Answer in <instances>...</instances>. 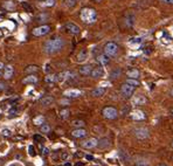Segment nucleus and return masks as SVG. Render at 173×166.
<instances>
[{
	"instance_id": "423d86ee",
	"label": "nucleus",
	"mask_w": 173,
	"mask_h": 166,
	"mask_svg": "<svg viewBox=\"0 0 173 166\" xmlns=\"http://www.w3.org/2000/svg\"><path fill=\"white\" fill-rule=\"evenodd\" d=\"M135 136H136V138H138L139 141H143V139H146V138L148 137V130L146 129V128H137V129H135Z\"/></svg>"
},
{
	"instance_id": "09e8293b",
	"label": "nucleus",
	"mask_w": 173,
	"mask_h": 166,
	"mask_svg": "<svg viewBox=\"0 0 173 166\" xmlns=\"http://www.w3.org/2000/svg\"><path fill=\"white\" fill-rule=\"evenodd\" d=\"M60 103H61L62 105H68V104H69V101L68 100H61L60 101Z\"/></svg>"
},
{
	"instance_id": "de8ad7c7",
	"label": "nucleus",
	"mask_w": 173,
	"mask_h": 166,
	"mask_svg": "<svg viewBox=\"0 0 173 166\" xmlns=\"http://www.w3.org/2000/svg\"><path fill=\"white\" fill-rule=\"evenodd\" d=\"M129 110H130L129 107H124L123 110H122V115H126V112H129Z\"/></svg>"
},
{
	"instance_id": "774afa93",
	"label": "nucleus",
	"mask_w": 173,
	"mask_h": 166,
	"mask_svg": "<svg viewBox=\"0 0 173 166\" xmlns=\"http://www.w3.org/2000/svg\"><path fill=\"white\" fill-rule=\"evenodd\" d=\"M172 160H173V156H172Z\"/></svg>"
},
{
	"instance_id": "052dcab7",
	"label": "nucleus",
	"mask_w": 173,
	"mask_h": 166,
	"mask_svg": "<svg viewBox=\"0 0 173 166\" xmlns=\"http://www.w3.org/2000/svg\"><path fill=\"white\" fill-rule=\"evenodd\" d=\"M158 166H166V165H164V164H160V165H158Z\"/></svg>"
},
{
	"instance_id": "49530a36",
	"label": "nucleus",
	"mask_w": 173,
	"mask_h": 166,
	"mask_svg": "<svg viewBox=\"0 0 173 166\" xmlns=\"http://www.w3.org/2000/svg\"><path fill=\"white\" fill-rule=\"evenodd\" d=\"M47 18H48L47 14H42V15L39 17V21H45V19H47Z\"/></svg>"
},
{
	"instance_id": "864d4df0",
	"label": "nucleus",
	"mask_w": 173,
	"mask_h": 166,
	"mask_svg": "<svg viewBox=\"0 0 173 166\" xmlns=\"http://www.w3.org/2000/svg\"><path fill=\"white\" fill-rule=\"evenodd\" d=\"M3 68H5L4 63H3V62H0V70H1V69H3Z\"/></svg>"
},
{
	"instance_id": "bb28decb",
	"label": "nucleus",
	"mask_w": 173,
	"mask_h": 166,
	"mask_svg": "<svg viewBox=\"0 0 173 166\" xmlns=\"http://www.w3.org/2000/svg\"><path fill=\"white\" fill-rule=\"evenodd\" d=\"M43 123H45V117L43 116H37L34 118V124L35 125H40L41 126Z\"/></svg>"
},
{
	"instance_id": "4468645a",
	"label": "nucleus",
	"mask_w": 173,
	"mask_h": 166,
	"mask_svg": "<svg viewBox=\"0 0 173 166\" xmlns=\"http://www.w3.org/2000/svg\"><path fill=\"white\" fill-rule=\"evenodd\" d=\"M148 102V98L143 95H137L136 97H133V104L136 105H144Z\"/></svg>"
},
{
	"instance_id": "b1692460",
	"label": "nucleus",
	"mask_w": 173,
	"mask_h": 166,
	"mask_svg": "<svg viewBox=\"0 0 173 166\" xmlns=\"http://www.w3.org/2000/svg\"><path fill=\"white\" fill-rule=\"evenodd\" d=\"M120 75H122V69H120V68H115V69L110 73V77H111L112 80H116L118 79Z\"/></svg>"
},
{
	"instance_id": "6ab92c4d",
	"label": "nucleus",
	"mask_w": 173,
	"mask_h": 166,
	"mask_svg": "<svg viewBox=\"0 0 173 166\" xmlns=\"http://www.w3.org/2000/svg\"><path fill=\"white\" fill-rule=\"evenodd\" d=\"M36 82H37V77L33 74L26 76L25 79L22 80V83H25V84H27V83H33L34 84V83H36Z\"/></svg>"
},
{
	"instance_id": "a878e982",
	"label": "nucleus",
	"mask_w": 173,
	"mask_h": 166,
	"mask_svg": "<svg viewBox=\"0 0 173 166\" xmlns=\"http://www.w3.org/2000/svg\"><path fill=\"white\" fill-rule=\"evenodd\" d=\"M0 27H7L9 30H13L14 27H15V25H14L13 21H5V22H3V24L0 25Z\"/></svg>"
},
{
	"instance_id": "4c0bfd02",
	"label": "nucleus",
	"mask_w": 173,
	"mask_h": 166,
	"mask_svg": "<svg viewBox=\"0 0 173 166\" xmlns=\"http://www.w3.org/2000/svg\"><path fill=\"white\" fill-rule=\"evenodd\" d=\"M18 115V109L17 108H12L8 110V117L9 118H12V117L17 116Z\"/></svg>"
},
{
	"instance_id": "e433bc0d",
	"label": "nucleus",
	"mask_w": 173,
	"mask_h": 166,
	"mask_svg": "<svg viewBox=\"0 0 173 166\" xmlns=\"http://www.w3.org/2000/svg\"><path fill=\"white\" fill-rule=\"evenodd\" d=\"M41 132L42 133H49L50 132V126L48 124H42L41 125Z\"/></svg>"
},
{
	"instance_id": "37998d69",
	"label": "nucleus",
	"mask_w": 173,
	"mask_h": 166,
	"mask_svg": "<svg viewBox=\"0 0 173 166\" xmlns=\"http://www.w3.org/2000/svg\"><path fill=\"white\" fill-rule=\"evenodd\" d=\"M28 152H29V154H31L32 157H34V156H35V152H34V146L33 145H29L28 146Z\"/></svg>"
},
{
	"instance_id": "a19ab883",
	"label": "nucleus",
	"mask_w": 173,
	"mask_h": 166,
	"mask_svg": "<svg viewBox=\"0 0 173 166\" xmlns=\"http://www.w3.org/2000/svg\"><path fill=\"white\" fill-rule=\"evenodd\" d=\"M1 135H3V136H5V137H9V136H11V130L4 129L3 131H1Z\"/></svg>"
},
{
	"instance_id": "a211bd4d",
	"label": "nucleus",
	"mask_w": 173,
	"mask_h": 166,
	"mask_svg": "<svg viewBox=\"0 0 173 166\" xmlns=\"http://www.w3.org/2000/svg\"><path fill=\"white\" fill-rule=\"evenodd\" d=\"M126 75H128L129 79H138V77L140 76V73L138 69L132 68V69H129V70L126 71Z\"/></svg>"
},
{
	"instance_id": "680f3d73",
	"label": "nucleus",
	"mask_w": 173,
	"mask_h": 166,
	"mask_svg": "<svg viewBox=\"0 0 173 166\" xmlns=\"http://www.w3.org/2000/svg\"><path fill=\"white\" fill-rule=\"evenodd\" d=\"M1 117H3V116H1V113H0V118H1Z\"/></svg>"
},
{
	"instance_id": "4be33fe9",
	"label": "nucleus",
	"mask_w": 173,
	"mask_h": 166,
	"mask_svg": "<svg viewBox=\"0 0 173 166\" xmlns=\"http://www.w3.org/2000/svg\"><path fill=\"white\" fill-rule=\"evenodd\" d=\"M45 81L47 83H49V84H53V83H55L56 81H58V76L54 75V74H47Z\"/></svg>"
},
{
	"instance_id": "7c9ffc66",
	"label": "nucleus",
	"mask_w": 173,
	"mask_h": 166,
	"mask_svg": "<svg viewBox=\"0 0 173 166\" xmlns=\"http://www.w3.org/2000/svg\"><path fill=\"white\" fill-rule=\"evenodd\" d=\"M135 166H148V162L146 159H138L135 162Z\"/></svg>"
},
{
	"instance_id": "603ef678",
	"label": "nucleus",
	"mask_w": 173,
	"mask_h": 166,
	"mask_svg": "<svg viewBox=\"0 0 173 166\" xmlns=\"http://www.w3.org/2000/svg\"><path fill=\"white\" fill-rule=\"evenodd\" d=\"M86 158L88 159V160H92V159H94V157H92V156H89V154H88V156H86Z\"/></svg>"
},
{
	"instance_id": "69168bd1",
	"label": "nucleus",
	"mask_w": 173,
	"mask_h": 166,
	"mask_svg": "<svg viewBox=\"0 0 173 166\" xmlns=\"http://www.w3.org/2000/svg\"><path fill=\"white\" fill-rule=\"evenodd\" d=\"M172 115H173V109H172Z\"/></svg>"
},
{
	"instance_id": "c85d7f7f",
	"label": "nucleus",
	"mask_w": 173,
	"mask_h": 166,
	"mask_svg": "<svg viewBox=\"0 0 173 166\" xmlns=\"http://www.w3.org/2000/svg\"><path fill=\"white\" fill-rule=\"evenodd\" d=\"M126 83H129L130 86H132V87H135V88L138 87V86L140 84L139 81H138L137 79H128L126 80Z\"/></svg>"
},
{
	"instance_id": "9b49d317",
	"label": "nucleus",
	"mask_w": 173,
	"mask_h": 166,
	"mask_svg": "<svg viewBox=\"0 0 173 166\" xmlns=\"http://www.w3.org/2000/svg\"><path fill=\"white\" fill-rule=\"evenodd\" d=\"M90 75H91V77H94V79H99V77L104 76L103 67H96V68H94V69L91 70Z\"/></svg>"
},
{
	"instance_id": "f3484780",
	"label": "nucleus",
	"mask_w": 173,
	"mask_h": 166,
	"mask_svg": "<svg viewBox=\"0 0 173 166\" xmlns=\"http://www.w3.org/2000/svg\"><path fill=\"white\" fill-rule=\"evenodd\" d=\"M131 117L132 119L135 120H143L145 119V113L143 111H140V110H136V111H133L131 113Z\"/></svg>"
},
{
	"instance_id": "0eeeda50",
	"label": "nucleus",
	"mask_w": 173,
	"mask_h": 166,
	"mask_svg": "<svg viewBox=\"0 0 173 166\" xmlns=\"http://www.w3.org/2000/svg\"><path fill=\"white\" fill-rule=\"evenodd\" d=\"M50 27L47 25L40 26V27H36V28L33 29V34L35 36H42V35H46L47 33H49Z\"/></svg>"
},
{
	"instance_id": "5701e85b",
	"label": "nucleus",
	"mask_w": 173,
	"mask_h": 166,
	"mask_svg": "<svg viewBox=\"0 0 173 166\" xmlns=\"http://www.w3.org/2000/svg\"><path fill=\"white\" fill-rule=\"evenodd\" d=\"M97 61H98L99 64H102V66H105V64H108L109 63V58H108L107 55H98L97 56Z\"/></svg>"
},
{
	"instance_id": "1a4fd4ad",
	"label": "nucleus",
	"mask_w": 173,
	"mask_h": 166,
	"mask_svg": "<svg viewBox=\"0 0 173 166\" xmlns=\"http://www.w3.org/2000/svg\"><path fill=\"white\" fill-rule=\"evenodd\" d=\"M97 143H98V141L96 138H89V139L82 141L81 146L84 149H94V147H97Z\"/></svg>"
},
{
	"instance_id": "ddd939ff",
	"label": "nucleus",
	"mask_w": 173,
	"mask_h": 166,
	"mask_svg": "<svg viewBox=\"0 0 173 166\" xmlns=\"http://www.w3.org/2000/svg\"><path fill=\"white\" fill-rule=\"evenodd\" d=\"M71 135H73V137L75 138H83L87 136V131L83 128H77V129H75L73 132H71Z\"/></svg>"
},
{
	"instance_id": "ea45409f",
	"label": "nucleus",
	"mask_w": 173,
	"mask_h": 166,
	"mask_svg": "<svg viewBox=\"0 0 173 166\" xmlns=\"http://www.w3.org/2000/svg\"><path fill=\"white\" fill-rule=\"evenodd\" d=\"M140 42H142V39L140 37H135V39H132V40H130V45H139Z\"/></svg>"
},
{
	"instance_id": "cd10ccee",
	"label": "nucleus",
	"mask_w": 173,
	"mask_h": 166,
	"mask_svg": "<svg viewBox=\"0 0 173 166\" xmlns=\"http://www.w3.org/2000/svg\"><path fill=\"white\" fill-rule=\"evenodd\" d=\"M125 22H126V26H129V27L133 26V24H135V17H133L132 14L128 15V17H126V20H125Z\"/></svg>"
},
{
	"instance_id": "6e6552de",
	"label": "nucleus",
	"mask_w": 173,
	"mask_h": 166,
	"mask_svg": "<svg viewBox=\"0 0 173 166\" xmlns=\"http://www.w3.org/2000/svg\"><path fill=\"white\" fill-rule=\"evenodd\" d=\"M64 28H66L67 32H69L70 34H78L81 32L80 26L74 24V22H67L66 25H64Z\"/></svg>"
},
{
	"instance_id": "c756f323",
	"label": "nucleus",
	"mask_w": 173,
	"mask_h": 166,
	"mask_svg": "<svg viewBox=\"0 0 173 166\" xmlns=\"http://www.w3.org/2000/svg\"><path fill=\"white\" fill-rule=\"evenodd\" d=\"M4 7L6 9H8V11H13V9L15 8V5H14L13 1H6L4 4Z\"/></svg>"
},
{
	"instance_id": "4d7b16f0",
	"label": "nucleus",
	"mask_w": 173,
	"mask_h": 166,
	"mask_svg": "<svg viewBox=\"0 0 173 166\" xmlns=\"http://www.w3.org/2000/svg\"><path fill=\"white\" fill-rule=\"evenodd\" d=\"M75 166H83L82 163H77V164H75Z\"/></svg>"
},
{
	"instance_id": "2eb2a0df",
	"label": "nucleus",
	"mask_w": 173,
	"mask_h": 166,
	"mask_svg": "<svg viewBox=\"0 0 173 166\" xmlns=\"http://www.w3.org/2000/svg\"><path fill=\"white\" fill-rule=\"evenodd\" d=\"M91 70H92V67L90 64H86V66H82L80 68V74L83 75V76H89L91 74Z\"/></svg>"
},
{
	"instance_id": "f257e3e1",
	"label": "nucleus",
	"mask_w": 173,
	"mask_h": 166,
	"mask_svg": "<svg viewBox=\"0 0 173 166\" xmlns=\"http://www.w3.org/2000/svg\"><path fill=\"white\" fill-rule=\"evenodd\" d=\"M63 46H64V41L61 37H54L46 42L45 52L47 54H55V53L60 52L63 48Z\"/></svg>"
},
{
	"instance_id": "5fc2aeb1",
	"label": "nucleus",
	"mask_w": 173,
	"mask_h": 166,
	"mask_svg": "<svg viewBox=\"0 0 173 166\" xmlns=\"http://www.w3.org/2000/svg\"><path fill=\"white\" fill-rule=\"evenodd\" d=\"M8 166H21V165H19L17 163H14V164H11V165H8Z\"/></svg>"
},
{
	"instance_id": "f8f14e48",
	"label": "nucleus",
	"mask_w": 173,
	"mask_h": 166,
	"mask_svg": "<svg viewBox=\"0 0 173 166\" xmlns=\"http://www.w3.org/2000/svg\"><path fill=\"white\" fill-rule=\"evenodd\" d=\"M63 95L66 96V97H68V98H75V97H78V96L81 95V91L77 90V89H68V90L64 91Z\"/></svg>"
},
{
	"instance_id": "dca6fc26",
	"label": "nucleus",
	"mask_w": 173,
	"mask_h": 166,
	"mask_svg": "<svg viewBox=\"0 0 173 166\" xmlns=\"http://www.w3.org/2000/svg\"><path fill=\"white\" fill-rule=\"evenodd\" d=\"M13 73H14L13 67L12 66H6L5 67V71H4V79L5 80H11L13 76Z\"/></svg>"
},
{
	"instance_id": "338daca9",
	"label": "nucleus",
	"mask_w": 173,
	"mask_h": 166,
	"mask_svg": "<svg viewBox=\"0 0 173 166\" xmlns=\"http://www.w3.org/2000/svg\"><path fill=\"white\" fill-rule=\"evenodd\" d=\"M172 147H173V141H172Z\"/></svg>"
},
{
	"instance_id": "2f4dec72",
	"label": "nucleus",
	"mask_w": 173,
	"mask_h": 166,
	"mask_svg": "<svg viewBox=\"0 0 173 166\" xmlns=\"http://www.w3.org/2000/svg\"><path fill=\"white\" fill-rule=\"evenodd\" d=\"M84 120H81V119H75L74 122H73V126H75V128H83L84 126Z\"/></svg>"
},
{
	"instance_id": "f03ea898",
	"label": "nucleus",
	"mask_w": 173,
	"mask_h": 166,
	"mask_svg": "<svg viewBox=\"0 0 173 166\" xmlns=\"http://www.w3.org/2000/svg\"><path fill=\"white\" fill-rule=\"evenodd\" d=\"M96 18H97V13L94 8H83L81 11V20L86 24H92L95 22Z\"/></svg>"
},
{
	"instance_id": "473e14b6",
	"label": "nucleus",
	"mask_w": 173,
	"mask_h": 166,
	"mask_svg": "<svg viewBox=\"0 0 173 166\" xmlns=\"http://www.w3.org/2000/svg\"><path fill=\"white\" fill-rule=\"evenodd\" d=\"M69 110L68 109H63V110H61V112H60V116H61L62 119H67L68 117H69Z\"/></svg>"
},
{
	"instance_id": "e2e57ef3",
	"label": "nucleus",
	"mask_w": 173,
	"mask_h": 166,
	"mask_svg": "<svg viewBox=\"0 0 173 166\" xmlns=\"http://www.w3.org/2000/svg\"><path fill=\"white\" fill-rule=\"evenodd\" d=\"M96 1H101V0H96Z\"/></svg>"
},
{
	"instance_id": "412c9836",
	"label": "nucleus",
	"mask_w": 173,
	"mask_h": 166,
	"mask_svg": "<svg viewBox=\"0 0 173 166\" xmlns=\"http://www.w3.org/2000/svg\"><path fill=\"white\" fill-rule=\"evenodd\" d=\"M91 94H92V96H95V97H101V96H103L104 94H105V89L102 87H98L96 88V89H94Z\"/></svg>"
},
{
	"instance_id": "0e129e2a",
	"label": "nucleus",
	"mask_w": 173,
	"mask_h": 166,
	"mask_svg": "<svg viewBox=\"0 0 173 166\" xmlns=\"http://www.w3.org/2000/svg\"><path fill=\"white\" fill-rule=\"evenodd\" d=\"M0 76H1V71H0Z\"/></svg>"
},
{
	"instance_id": "f704fd0d",
	"label": "nucleus",
	"mask_w": 173,
	"mask_h": 166,
	"mask_svg": "<svg viewBox=\"0 0 173 166\" xmlns=\"http://www.w3.org/2000/svg\"><path fill=\"white\" fill-rule=\"evenodd\" d=\"M120 157L122 158V160H123V162H129V156H128V153L124 151V150H120Z\"/></svg>"
},
{
	"instance_id": "c03bdc74",
	"label": "nucleus",
	"mask_w": 173,
	"mask_h": 166,
	"mask_svg": "<svg viewBox=\"0 0 173 166\" xmlns=\"http://www.w3.org/2000/svg\"><path fill=\"white\" fill-rule=\"evenodd\" d=\"M54 4H55V0H47L45 3L46 6H53Z\"/></svg>"
},
{
	"instance_id": "58836bf2",
	"label": "nucleus",
	"mask_w": 173,
	"mask_h": 166,
	"mask_svg": "<svg viewBox=\"0 0 173 166\" xmlns=\"http://www.w3.org/2000/svg\"><path fill=\"white\" fill-rule=\"evenodd\" d=\"M21 6H22V7H24L26 11H28V12H32V11H33L32 6H31V5H28L27 3H25V1H22V3H21Z\"/></svg>"
},
{
	"instance_id": "7ed1b4c3",
	"label": "nucleus",
	"mask_w": 173,
	"mask_h": 166,
	"mask_svg": "<svg viewBox=\"0 0 173 166\" xmlns=\"http://www.w3.org/2000/svg\"><path fill=\"white\" fill-rule=\"evenodd\" d=\"M118 53V46L115 42H108L104 46V54L109 56V58H114Z\"/></svg>"
},
{
	"instance_id": "20e7f679",
	"label": "nucleus",
	"mask_w": 173,
	"mask_h": 166,
	"mask_svg": "<svg viewBox=\"0 0 173 166\" xmlns=\"http://www.w3.org/2000/svg\"><path fill=\"white\" fill-rule=\"evenodd\" d=\"M102 115H103V117L107 118V119H116L117 116H118V111H117V109L114 108V107H105V108L102 110Z\"/></svg>"
},
{
	"instance_id": "3c124183",
	"label": "nucleus",
	"mask_w": 173,
	"mask_h": 166,
	"mask_svg": "<svg viewBox=\"0 0 173 166\" xmlns=\"http://www.w3.org/2000/svg\"><path fill=\"white\" fill-rule=\"evenodd\" d=\"M45 71H46V73H49V71H50V66H49V64H46Z\"/></svg>"
},
{
	"instance_id": "9d476101",
	"label": "nucleus",
	"mask_w": 173,
	"mask_h": 166,
	"mask_svg": "<svg viewBox=\"0 0 173 166\" xmlns=\"http://www.w3.org/2000/svg\"><path fill=\"white\" fill-rule=\"evenodd\" d=\"M110 145H111V141H110V139L107 137L102 138V139H99L98 143H97V147L101 150H105L108 149V147H110Z\"/></svg>"
},
{
	"instance_id": "13d9d810",
	"label": "nucleus",
	"mask_w": 173,
	"mask_h": 166,
	"mask_svg": "<svg viewBox=\"0 0 173 166\" xmlns=\"http://www.w3.org/2000/svg\"><path fill=\"white\" fill-rule=\"evenodd\" d=\"M4 35V33H3V30H1V27H0V37Z\"/></svg>"
},
{
	"instance_id": "6e6d98bb",
	"label": "nucleus",
	"mask_w": 173,
	"mask_h": 166,
	"mask_svg": "<svg viewBox=\"0 0 173 166\" xmlns=\"http://www.w3.org/2000/svg\"><path fill=\"white\" fill-rule=\"evenodd\" d=\"M170 95H171V97H173V88L170 90Z\"/></svg>"
},
{
	"instance_id": "39448f33",
	"label": "nucleus",
	"mask_w": 173,
	"mask_h": 166,
	"mask_svg": "<svg viewBox=\"0 0 173 166\" xmlns=\"http://www.w3.org/2000/svg\"><path fill=\"white\" fill-rule=\"evenodd\" d=\"M133 92H135V87H132L130 86L129 83H124L122 84V87H120V94L123 96L124 98H130L132 95H133Z\"/></svg>"
},
{
	"instance_id": "8fccbe9b",
	"label": "nucleus",
	"mask_w": 173,
	"mask_h": 166,
	"mask_svg": "<svg viewBox=\"0 0 173 166\" xmlns=\"http://www.w3.org/2000/svg\"><path fill=\"white\" fill-rule=\"evenodd\" d=\"M42 150H43V151H42V154H45V156H46V154H48V153H49V150L47 149V147H43V149H42Z\"/></svg>"
},
{
	"instance_id": "c9c22d12",
	"label": "nucleus",
	"mask_w": 173,
	"mask_h": 166,
	"mask_svg": "<svg viewBox=\"0 0 173 166\" xmlns=\"http://www.w3.org/2000/svg\"><path fill=\"white\" fill-rule=\"evenodd\" d=\"M64 4H66L67 7L71 8V7H74L75 5L77 4V0H64Z\"/></svg>"
},
{
	"instance_id": "72a5a7b5",
	"label": "nucleus",
	"mask_w": 173,
	"mask_h": 166,
	"mask_svg": "<svg viewBox=\"0 0 173 166\" xmlns=\"http://www.w3.org/2000/svg\"><path fill=\"white\" fill-rule=\"evenodd\" d=\"M39 70V68L36 66H29L26 68V73H28V74H33V73H36Z\"/></svg>"
},
{
	"instance_id": "aec40b11",
	"label": "nucleus",
	"mask_w": 173,
	"mask_h": 166,
	"mask_svg": "<svg viewBox=\"0 0 173 166\" xmlns=\"http://www.w3.org/2000/svg\"><path fill=\"white\" fill-rule=\"evenodd\" d=\"M54 102V98L52 96H47V97H43L40 100V104L43 105V107H47V105H50V104Z\"/></svg>"
},
{
	"instance_id": "79ce46f5",
	"label": "nucleus",
	"mask_w": 173,
	"mask_h": 166,
	"mask_svg": "<svg viewBox=\"0 0 173 166\" xmlns=\"http://www.w3.org/2000/svg\"><path fill=\"white\" fill-rule=\"evenodd\" d=\"M6 89H7V84L5 82H3V81H0V91H4Z\"/></svg>"
},
{
	"instance_id": "bf43d9fd",
	"label": "nucleus",
	"mask_w": 173,
	"mask_h": 166,
	"mask_svg": "<svg viewBox=\"0 0 173 166\" xmlns=\"http://www.w3.org/2000/svg\"><path fill=\"white\" fill-rule=\"evenodd\" d=\"M64 166H70V164L69 163H67V164H64Z\"/></svg>"
},
{
	"instance_id": "393cba45",
	"label": "nucleus",
	"mask_w": 173,
	"mask_h": 166,
	"mask_svg": "<svg viewBox=\"0 0 173 166\" xmlns=\"http://www.w3.org/2000/svg\"><path fill=\"white\" fill-rule=\"evenodd\" d=\"M88 58V52L87 50H81L80 54L77 55V61L78 62H84Z\"/></svg>"
},
{
	"instance_id": "a18cd8bd",
	"label": "nucleus",
	"mask_w": 173,
	"mask_h": 166,
	"mask_svg": "<svg viewBox=\"0 0 173 166\" xmlns=\"http://www.w3.org/2000/svg\"><path fill=\"white\" fill-rule=\"evenodd\" d=\"M34 139H35V141H40L41 143L42 141H45V139H43L41 136H39V135H35V136H34Z\"/></svg>"
}]
</instances>
